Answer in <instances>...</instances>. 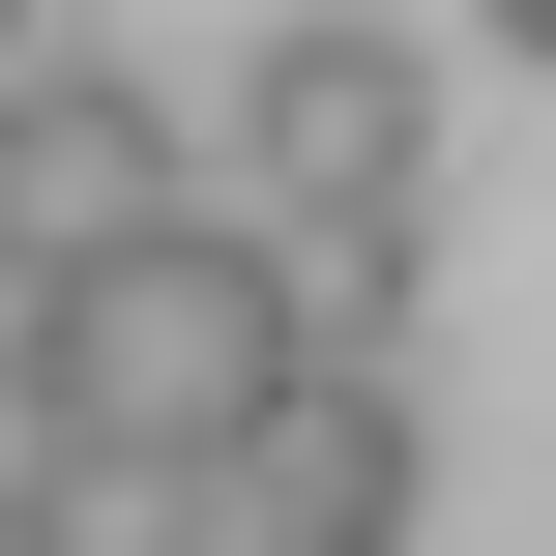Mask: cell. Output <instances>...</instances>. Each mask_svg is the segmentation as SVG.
I'll use <instances>...</instances> for the list:
<instances>
[{
    "mask_svg": "<svg viewBox=\"0 0 556 556\" xmlns=\"http://www.w3.org/2000/svg\"><path fill=\"white\" fill-rule=\"evenodd\" d=\"M205 205V147H176V88H117V59H0V264L59 293V264H117V235H176Z\"/></svg>",
    "mask_w": 556,
    "mask_h": 556,
    "instance_id": "cell-3",
    "label": "cell"
},
{
    "mask_svg": "<svg viewBox=\"0 0 556 556\" xmlns=\"http://www.w3.org/2000/svg\"><path fill=\"white\" fill-rule=\"evenodd\" d=\"M29 29H59V0H0V59H29Z\"/></svg>",
    "mask_w": 556,
    "mask_h": 556,
    "instance_id": "cell-7",
    "label": "cell"
},
{
    "mask_svg": "<svg viewBox=\"0 0 556 556\" xmlns=\"http://www.w3.org/2000/svg\"><path fill=\"white\" fill-rule=\"evenodd\" d=\"M498 59H556V0H498Z\"/></svg>",
    "mask_w": 556,
    "mask_h": 556,
    "instance_id": "cell-6",
    "label": "cell"
},
{
    "mask_svg": "<svg viewBox=\"0 0 556 556\" xmlns=\"http://www.w3.org/2000/svg\"><path fill=\"white\" fill-rule=\"evenodd\" d=\"M88 528V440H59V381H29V264H0V556Z\"/></svg>",
    "mask_w": 556,
    "mask_h": 556,
    "instance_id": "cell-5",
    "label": "cell"
},
{
    "mask_svg": "<svg viewBox=\"0 0 556 556\" xmlns=\"http://www.w3.org/2000/svg\"><path fill=\"white\" fill-rule=\"evenodd\" d=\"M29 381H59V440H88V528H205V469H235V440H264V381H293L264 235H235V205H176V235L59 264V293H29ZM88 528H59V556H88Z\"/></svg>",
    "mask_w": 556,
    "mask_h": 556,
    "instance_id": "cell-1",
    "label": "cell"
},
{
    "mask_svg": "<svg viewBox=\"0 0 556 556\" xmlns=\"http://www.w3.org/2000/svg\"><path fill=\"white\" fill-rule=\"evenodd\" d=\"M410 498H440L410 381H264V440L205 469V556H410Z\"/></svg>",
    "mask_w": 556,
    "mask_h": 556,
    "instance_id": "cell-4",
    "label": "cell"
},
{
    "mask_svg": "<svg viewBox=\"0 0 556 556\" xmlns=\"http://www.w3.org/2000/svg\"><path fill=\"white\" fill-rule=\"evenodd\" d=\"M235 235H323V205H440V59L381 29V0H293L264 59H235V176H205Z\"/></svg>",
    "mask_w": 556,
    "mask_h": 556,
    "instance_id": "cell-2",
    "label": "cell"
}]
</instances>
